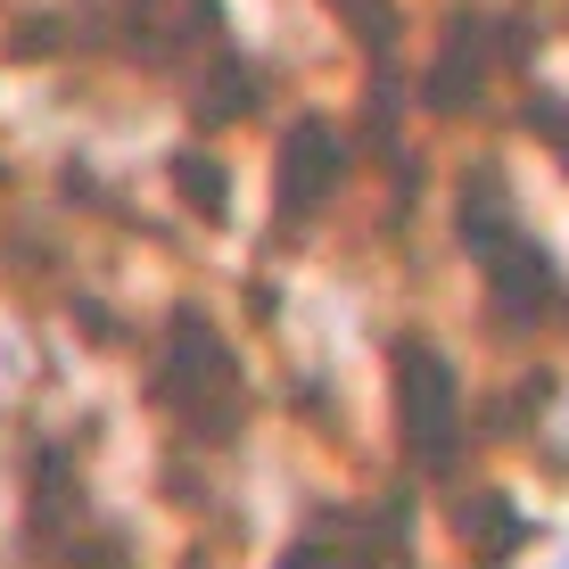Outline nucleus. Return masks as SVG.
<instances>
[{
  "mask_svg": "<svg viewBox=\"0 0 569 569\" xmlns=\"http://www.w3.org/2000/svg\"><path fill=\"white\" fill-rule=\"evenodd\" d=\"M455 231H462L470 257H479V272H487V289H496V313H503V322H553V313L569 306L561 264L545 257L537 231L520 223L512 182H503L496 166H470V173H462V190H455Z\"/></svg>",
  "mask_w": 569,
  "mask_h": 569,
  "instance_id": "f257e3e1",
  "label": "nucleus"
},
{
  "mask_svg": "<svg viewBox=\"0 0 569 569\" xmlns=\"http://www.w3.org/2000/svg\"><path fill=\"white\" fill-rule=\"evenodd\" d=\"M149 405H166L173 429H182V438H199V446H207V438H214V446L240 438V413H248L240 363H231L223 330H214L199 306H173V313H166V347H157V371H149Z\"/></svg>",
  "mask_w": 569,
  "mask_h": 569,
  "instance_id": "f03ea898",
  "label": "nucleus"
},
{
  "mask_svg": "<svg viewBox=\"0 0 569 569\" xmlns=\"http://www.w3.org/2000/svg\"><path fill=\"white\" fill-rule=\"evenodd\" d=\"M388 380H397V438H405V462L421 479H455V455L470 438V413H462V371L446 363L438 339L421 330H397L388 339Z\"/></svg>",
  "mask_w": 569,
  "mask_h": 569,
  "instance_id": "7ed1b4c3",
  "label": "nucleus"
},
{
  "mask_svg": "<svg viewBox=\"0 0 569 569\" xmlns=\"http://www.w3.org/2000/svg\"><path fill=\"white\" fill-rule=\"evenodd\" d=\"M339 182H347V132L330 116H298L281 132V157H272V231H281V248H298L339 207Z\"/></svg>",
  "mask_w": 569,
  "mask_h": 569,
  "instance_id": "20e7f679",
  "label": "nucleus"
},
{
  "mask_svg": "<svg viewBox=\"0 0 569 569\" xmlns=\"http://www.w3.org/2000/svg\"><path fill=\"white\" fill-rule=\"evenodd\" d=\"M455 520H462V537L479 545V569H512V553L537 537V528H528L512 503L496 496V487H470V496L455 503Z\"/></svg>",
  "mask_w": 569,
  "mask_h": 569,
  "instance_id": "39448f33",
  "label": "nucleus"
},
{
  "mask_svg": "<svg viewBox=\"0 0 569 569\" xmlns=\"http://www.w3.org/2000/svg\"><path fill=\"white\" fill-rule=\"evenodd\" d=\"M173 190H182V207L207 214V223L231 214V173H223V157H207V149H173Z\"/></svg>",
  "mask_w": 569,
  "mask_h": 569,
  "instance_id": "423d86ee",
  "label": "nucleus"
},
{
  "mask_svg": "<svg viewBox=\"0 0 569 569\" xmlns=\"http://www.w3.org/2000/svg\"><path fill=\"white\" fill-rule=\"evenodd\" d=\"M520 132H537V141L561 157V173H569V100L561 91H545V83L520 91Z\"/></svg>",
  "mask_w": 569,
  "mask_h": 569,
  "instance_id": "0eeeda50",
  "label": "nucleus"
},
{
  "mask_svg": "<svg viewBox=\"0 0 569 569\" xmlns=\"http://www.w3.org/2000/svg\"><path fill=\"white\" fill-rule=\"evenodd\" d=\"M330 9L356 26V42L371 67H388V42H397V0H330Z\"/></svg>",
  "mask_w": 569,
  "mask_h": 569,
  "instance_id": "6e6552de",
  "label": "nucleus"
},
{
  "mask_svg": "<svg viewBox=\"0 0 569 569\" xmlns=\"http://www.w3.org/2000/svg\"><path fill=\"white\" fill-rule=\"evenodd\" d=\"M561 569H569V561H561Z\"/></svg>",
  "mask_w": 569,
  "mask_h": 569,
  "instance_id": "1a4fd4ad",
  "label": "nucleus"
}]
</instances>
